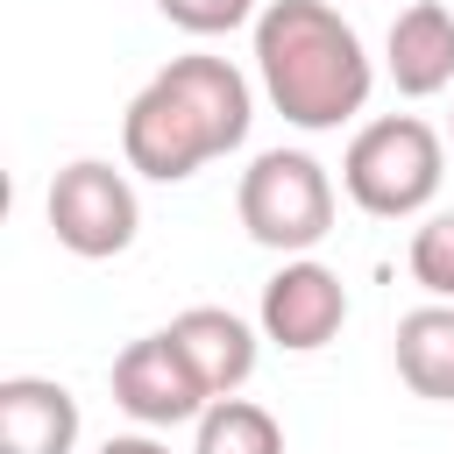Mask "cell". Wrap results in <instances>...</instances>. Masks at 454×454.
Listing matches in <instances>:
<instances>
[{
  "label": "cell",
  "instance_id": "obj_6",
  "mask_svg": "<svg viewBox=\"0 0 454 454\" xmlns=\"http://www.w3.org/2000/svg\"><path fill=\"white\" fill-rule=\"evenodd\" d=\"M114 397H121V411H135L142 426H177V419H192L213 390L199 383L192 355H184L170 333H149V340H135V348L114 362Z\"/></svg>",
  "mask_w": 454,
  "mask_h": 454
},
{
  "label": "cell",
  "instance_id": "obj_7",
  "mask_svg": "<svg viewBox=\"0 0 454 454\" xmlns=\"http://www.w3.org/2000/svg\"><path fill=\"white\" fill-rule=\"evenodd\" d=\"M340 312H348L340 277L319 270V262H291V270L270 277V291H262V326H270V340H284V348H319V340H333Z\"/></svg>",
  "mask_w": 454,
  "mask_h": 454
},
{
  "label": "cell",
  "instance_id": "obj_9",
  "mask_svg": "<svg viewBox=\"0 0 454 454\" xmlns=\"http://www.w3.org/2000/svg\"><path fill=\"white\" fill-rule=\"evenodd\" d=\"M170 340L192 355V369H199V383H206L213 397H234V390L248 383V369H255L248 326H241L234 312H220V305H192L184 319H170Z\"/></svg>",
  "mask_w": 454,
  "mask_h": 454
},
{
  "label": "cell",
  "instance_id": "obj_14",
  "mask_svg": "<svg viewBox=\"0 0 454 454\" xmlns=\"http://www.w3.org/2000/svg\"><path fill=\"white\" fill-rule=\"evenodd\" d=\"M177 28H192V35H220V28H234L241 14H248V0H156Z\"/></svg>",
  "mask_w": 454,
  "mask_h": 454
},
{
  "label": "cell",
  "instance_id": "obj_12",
  "mask_svg": "<svg viewBox=\"0 0 454 454\" xmlns=\"http://www.w3.org/2000/svg\"><path fill=\"white\" fill-rule=\"evenodd\" d=\"M199 454H284V433L262 404H241V397H220L206 419H199Z\"/></svg>",
  "mask_w": 454,
  "mask_h": 454
},
{
  "label": "cell",
  "instance_id": "obj_4",
  "mask_svg": "<svg viewBox=\"0 0 454 454\" xmlns=\"http://www.w3.org/2000/svg\"><path fill=\"white\" fill-rule=\"evenodd\" d=\"M241 227L262 241V248H312L326 227H333V192H326V170L298 149H270L248 163L241 177Z\"/></svg>",
  "mask_w": 454,
  "mask_h": 454
},
{
  "label": "cell",
  "instance_id": "obj_11",
  "mask_svg": "<svg viewBox=\"0 0 454 454\" xmlns=\"http://www.w3.org/2000/svg\"><path fill=\"white\" fill-rule=\"evenodd\" d=\"M397 376L419 397H454V312L447 305L397 319Z\"/></svg>",
  "mask_w": 454,
  "mask_h": 454
},
{
  "label": "cell",
  "instance_id": "obj_1",
  "mask_svg": "<svg viewBox=\"0 0 454 454\" xmlns=\"http://www.w3.org/2000/svg\"><path fill=\"white\" fill-rule=\"evenodd\" d=\"M248 135V85L234 64L220 57H177L170 71H156L142 85V99L128 106V163L142 177H192L206 156L234 149Z\"/></svg>",
  "mask_w": 454,
  "mask_h": 454
},
{
  "label": "cell",
  "instance_id": "obj_2",
  "mask_svg": "<svg viewBox=\"0 0 454 454\" xmlns=\"http://www.w3.org/2000/svg\"><path fill=\"white\" fill-rule=\"evenodd\" d=\"M255 57L270 99L298 128H333L369 99V57L355 28L319 0H277L255 21Z\"/></svg>",
  "mask_w": 454,
  "mask_h": 454
},
{
  "label": "cell",
  "instance_id": "obj_3",
  "mask_svg": "<svg viewBox=\"0 0 454 454\" xmlns=\"http://www.w3.org/2000/svg\"><path fill=\"white\" fill-rule=\"evenodd\" d=\"M348 192L362 213H419L433 192H440V142L426 121L397 114V121H369L355 142H348Z\"/></svg>",
  "mask_w": 454,
  "mask_h": 454
},
{
  "label": "cell",
  "instance_id": "obj_10",
  "mask_svg": "<svg viewBox=\"0 0 454 454\" xmlns=\"http://www.w3.org/2000/svg\"><path fill=\"white\" fill-rule=\"evenodd\" d=\"M390 78L411 99H426V92H440L454 78V14L440 0H419V7L397 14V28H390Z\"/></svg>",
  "mask_w": 454,
  "mask_h": 454
},
{
  "label": "cell",
  "instance_id": "obj_5",
  "mask_svg": "<svg viewBox=\"0 0 454 454\" xmlns=\"http://www.w3.org/2000/svg\"><path fill=\"white\" fill-rule=\"evenodd\" d=\"M50 227L71 255H121L135 241V192L106 163H71L50 184Z\"/></svg>",
  "mask_w": 454,
  "mask_h": 454
},
{
  "label": "cell",
  "instance_id": "obj_15",
  "mask_svg": "<svg viewBox=\"0 0 454 454\" xmlns=\"http://www.w3.org/2000/svg\"><path fill=\"white\" fill-rule=\"evenodd\" d=\"M99 454H163V447H156V440H106Z\"/></svg>",
  "mask_w": 454,
  "mask_h": 454
},
{
  "label": "cell",
  "instance_id": "obj_8",
  "mask_svg": "<svg viewBox=\"0 0 454 454\" xmlns=\"http://www.w3.org/2000/svg\"><path fill=\"white\" fill-rule=\"evenodd\" d=\"M78 440V404L64 383L14 376L0 383V454H71Z\"/></svg>",
  "mask_w": 454,
  "mask_h": 454
},
{
  "label": "cell",
  "instance_id": "obj_13",
  "mask_svg": "<svg viewBox=\"0 0 454 454\" xmlns=\"http://www.w3.org/2000/svg\"><path fill=\"white\" fill-rule=\"evenodd\" d=\"M411 277L440 298H454V213H433L419 234H411Z\"/></svg>",
  "mask_w": 454,
  "mask_h": 454
}]
</instances>
